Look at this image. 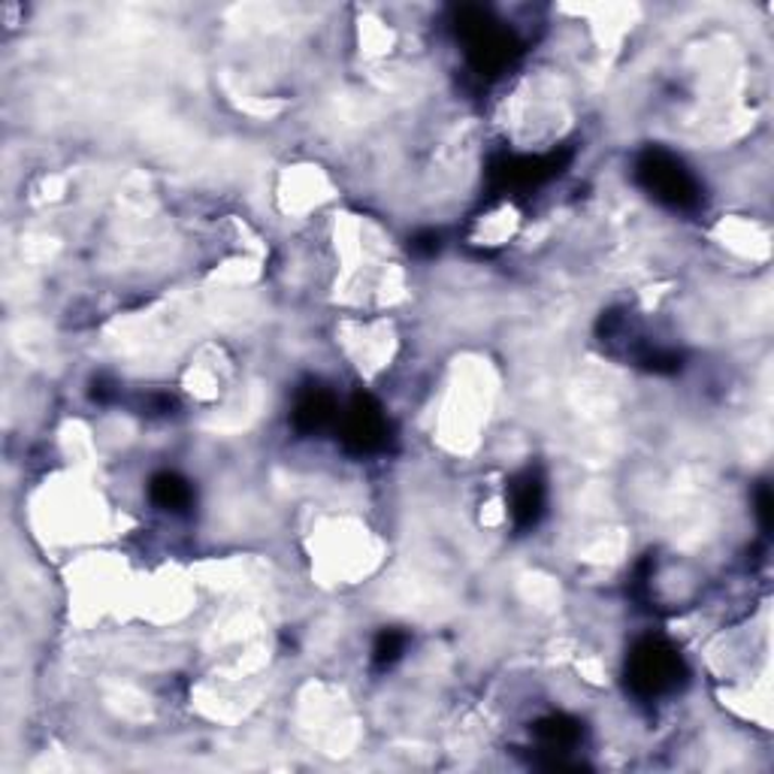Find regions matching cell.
Returning a JSON list of instances; mask_svg holds the SVG:
<instances>
[{"label":"cell","instance_id":"6da1fadb","mask_svg":"<svg viewBox=\"0 0 774 774\" xmlns=\"http://www.w3.org/2000/svg\"><path fill=\"white\" fill-rule=\"evenodd\" d=\"M638 182L645 185L650 198H657L672 210H690L699 203V182L693 179V173L675 155L662 152V149H648L638 157Z\"/></svg>","mask_w":774,"mask_h":774},{"label":"cell","instance_id":"7a4b0ae2","mask_svg":"<svg viewBox=\"0 0 774 774\" xmlns=\"http://www.w3.org/2000/svg\"><path fill=\"white\" fill-rule=\"evenodd\" d=\"M457 30L466 42V55L472 61V67L484 76H493L506 67L515 55V40L496 18L479 10V7H466L457 18Z\"/></svg>","mask_w":774,"mask_h":774},{"label":"cell","instance_id":"3957f363","mask_svg":"<svg viewBox=\"0 0 774 774\" xmlns=\"http://www.w3.org/2000/svg\"><path fill=\"white\" fill-rule=\"evenodd\" d=\"M630 684L638 696H662L675 687L684 675V662L675 648H669L660 638L638 642L630 654Z\"/></svg>","mask_w":774,"mask_h":774},{"label":"cell","instance_id":"277c9868","mask_svg":"<svg viewBox=\"0 0 774 774\" xmlns=\"http://www.w3.org/2000/svg\"><path fill=\"white\" fill-rule=\"evenodd\" d=\"M342 439L345 445L357 454L379 451L388 439V421L381 415V408L369 396H357L342 421Z\"/></svg>","mask_w":774,"mask_h":774},{"label":"cell","instance_id":"5b68a950","mask_svg":"<svg viewBox=\"0 0 774 774\" xmlns=\"http://www.w3.org/2000/svg\"><path fill=\"white\" fill-rule=\"evenodd\" d=\"M545 511V484L535 479L533 472H523L521 479L511 484V518L518 530L535 526Z\"/></svg>","mask_w":774,"mask_h":774},{"label":"cell","instance_id":"8992f818","mask_svg":"<svg viewBox=\"0 0 774 774\" xmlns=\"http://www.w3.org/2000/svg\"><path fill=\"white\" fill-rule=\"evenodd\" d=\"M333 415H337L333 396L321 391V388H312V391H306V394L296 399L291 421H294L300 433H318L321 427L333 421Z\"/></svg>","mask_w":774,"mask_h":774},{"label":"cell","instance_id":"52a82bcc","mask_svg":"<svg viewBox=\"0 0 774 774\" xmlns=\"http://www.w3.org/2000/svg\"><path fill=\"white\" fill-rule=\"evenodd\" d=\"M149 493H152V503L167 511H185L191 506L194 493H191V484L185 479H179L176 472H161L152 479L149 484Z\"/></svg>","mask_w":774,"mask_h":774},{"label":"cell","instance_id":"ba28073f","mask_svg":"<svg viewBox=\"0 0 774 774\" xmlns=\"http://www.w3.org/2000/svg\"><path fill=\"white\" fill-rule=\"evenodd\" d=\"M535 733H538V738H542V745L548 747V750H572V747L578 745V738H581V729H578L575 720H566V718H550L545 720V723H538L535 726Z\"/></svg>","mask_w":774,"mask_h":774},{"label":"cell","instance_id":"9c48e42d","mask_svg":"<svg viewBox=\"0 0 774 774\" xmlns=\"http://www.w3.org/2000/svg\"><path fill=\"white\" fill-rule=\"evenodd\" d=\"M403 650H406V635L388 630V633L379 635V642H376V648H372V660H376V665L384 669V665H391V662L399 660Z\"/></svg>","mask_w":774,"mask_h":774},{"label":"cell","instance_id":"30bf717a","mask_svg":"<svg viewBox=\"0 0 774 774\" xmlns=\"http://www.w3.org/2000/svg\"><path fill=\"white\" fill-rule=\"evenodd\" d=\"M757 515H760L762 526L769 530V523H772V493H769V487H762L760 491V499H757Z\"/></svg>","mask_w":774,"mask_h":774},{"label":"cell","instance_id":"8fae6325","mask_svg":"<svg viewBox=\"0 0 774 774\" xmlns=\"http://www.w3.org/2000/svg\"><path fill=\"white\" fill-rule=\"evenodd\" d=\"M415 249H421V252H436L439 237L436 233H423V237H418V240H415Z\"/></svg>","mask_w":774,"mask_h":774}]
</instances>
